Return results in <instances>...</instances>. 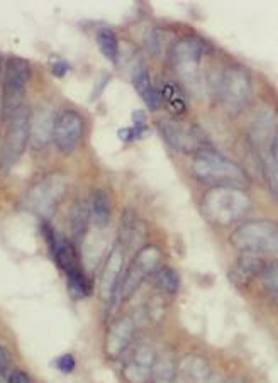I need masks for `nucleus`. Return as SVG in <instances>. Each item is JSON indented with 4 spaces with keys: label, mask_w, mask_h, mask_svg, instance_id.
Here are the masks:
<instances>
[{
    "label": "nucleus",
    "mask_w": 278,
    "mask_h": 383,
    "mask_svg": "<svg viewBox=\"0 0 278 383\" xmlns=\"http://www.w3.org/2000/svg\"><path fill=\"white\" fill-rule=\"evenodd\" d=\"M217 93L224 107L234 112L243 109L251 97V77L248 70L237 65L228 66L217 82Z\"/></svg>",
    "instance_id": "39448f33"
},
{
    "label": "nucleus",
    "mask_w": 278,
    "mask_h": 383,
    "mask_svg": "<svg viewBox=\"0 0 278 383\" xmlns=\"http://www.w3.org/2000/svg\"><path fill=\"white\" fill-rule=\"evenodd\" d=\"M133 84H134V89H136V92L141 96L142 102L146 104V107L149 110H156L160 107L161 96L156 90V87L151 84V78L148 72H146V68L139 66L136 72H134Z\"/></svg>",
    "instance_id": "dca6fc26"
},
{
    "label": "nucleus",
    "mask_w": 278,
    "mask_h": 383,
    "mask_svg": "<svg viewBox=\"0 0 278 383\" xmlns=\"http://www.w3.org/2000/svg\"><path fill=\"white\" fill-rule=\"evenodd\" d=\"M7 126L6 141L2 146L0 167L2 170H10L22 156L24 149L31 137V112L27 107H21L10 117Z\"/></svg>",
    "instance_id": "423d86ee"
},
{
    "label": "nucleus",
    "mask_w": 278,
    "mask_h": 383,
    "mask_svg": "<svg viewBox=\"0 0 278 383\" xmlns=\"http://www.w3.org/2000/svg\"><path fill=\"white\" fill-rule=\"evenodd\" d=\"M31 78V65L24 58L12 57L6 63V80H3V121H9L19 109L24 107L22 97L27 82Z\"/></svg>",
    "instance_id": "20e7f679"
},
{
    "label": "nucleus",
    "mask_w": 278,
    "mask_h": 383,
    "mask_svg": "<svg viewBox=\"0 0 278 383\" xmlns=\"http://www.w3.org/2000/svg\"><path fill=\"white\" fill-rule=\"evenodd\" d=\"M265 264H267V263L261 260V256L248 255V253H243V256H241L240 262H237L236 276H241V278H244V280L253 278V276L261 275Z\"/></svg>",
    "instance_id": "a211bd4d"
},
{
    "label": "nucleus",
    "mask_w": 278,
    "mask_h": 383,
    "mask_svg": "<svg viewBox=\"0 0 278 383\" xmlns=\"http://www.w3.org/2000/svg\"><path fill=\"white\" fill-rule=\"evenodd\" d=\"M54 119H57V116H53V110L47 107L39 109L34 119H31V140L38 149L45 148L50 140H53Z\"/></svg>",
    "instance_id": "4468645a"
},
{
    "label": "nucleus",
    "mask_w": 278,
    "mask_h": 383,
    "mask_svg": "<svg viewBox=\"0 0 278 383\" xmlns=\"http://www.w3.org/2000/svg\"><path fill=\"white\" fill-rule=\"evenodd\" d=\"M265 167L277 170L278 172V131L273 136L272 144H270V160L265 163Z\"/></svg>",
    "instance_id": "cd10ccee"
},
{
    "label": "nucleus",
    "mask_w": 278,
    "mask_h": 383,
    "mask_svg": "<svg viewBox=\"0 0 278 383\" xmlns=\"http://www.w3.org/2000/svg\"><path fill=\"white\" fill-rule=\"evenodd\" d=\"M175 375H177V365L173 363L172 358H156L153 366V378L156 383H172L175 380Z\"/></svg>",
    "instance_id": "4be33fe9"
},
{
    "label": "nucleus",
    "mask_w": 278,
    "mask_h": 383,
    "mask_svg": "<svg viewBox=\"0 0 278 383\" xmlns=\"http://www.w3.org/2000/svg\"><path fill=\"white\" fill-rule=\"evenodd\" d=\"M83 129H85V122L83 117L77 110H63L54 119L53 129V140L54 143L63 153L75 151L77 146L80 144L83 137Z\"/></svg>",
    "instance_id": "1a4fd4ad"
},
{
    "label": "nucleus",
    "mask_w": 278,
    "mask_h": 383,
    "mask_svg": "<svg viewBox=\"0 0 278 383\" xmlns=\"http://www.w3.org/2000/svg\"><path fill=\"white\" fill-rule=\"evenodd\" d=\"M156 361L154 351L149 346H139L124 365V375L128 383H148L153 375V366Z\"/></svg>",
    "instance_id": "9b49d317"
},
{
    "label": "nucleus",
    "mask_w": 278,
    "mask_h": 383,
    "mask_svg": "<svg viewBox=\"0 0 278 383\" xmlns=\"http://www.w3.org/2000/svg\"><path fill=\"white\" fill-rule=\"evenodd\" d=\"M202 54H204V45L200 39L186 36L175 43L170 51V60H172L173 68L184 80L192 82L198 75Z\"/></svg>",
    "instance_id": "6e6552de"
},
{
    "label": "nucleus",
    "mask_w": 278,
    "mask_h": 383,
    "mask_svg": "<svg viewBox=\"0 0 278 383\" xmlns=\"http://www.w3.org/2000/svg\"><path fill=\"white\" fill-rule=\"evenodd\" d=\"M231 244L248 255L278 253V226L272 220H251L241 224L231 234Z\"/></svg>",
    "instance_id": "7ed1b4c3"
},
{
    "label": "nucleus",
    "mask_w": 278,
    "mask_h": 383,
    "mask_svg": "<svg viewBox=\"0 0 278 383\" xmlns=\"http://www.w3.org/2000/svg\"><path fill=\"white\" fill-rule=\"evenodd\" d=\"M228 383H244V382L240 380V378H233V380H229Z\"/></svg>",
    "instance_id": "473e14b6"
},
{
    "label": "nucleus",
    "mask_w": 278,
    "mask_h": 383,
    "mask_svg": "<svg viewBox=\"0 0 278 383\" xmlns=\"http://www.w3.org/2000/svg\"><path fill=\"white\" fill-rule=\"evenodd\" d=\"M66 183L61 177L53 175L47 177L41 183H38L33 190L29 192V205L41 216H51L59 199L65 193Z\"/></svg>",
    "instance_id": "9d476101"
},
{
    "label": "nucleus",
    "mask_w": 278,
    "mask_h": 383,
    "mask_svg": "<svg viewBox=\"0 0 278 383\" xmlns=\"http://www.w3.org/2000/svg\"><path fill=\"white\" fill-rule=\"evenodd\" d=\"M249 197L237 187H214L200 202L202 214L216 226H231L249 211Z\"/></svg>",
    "instance_id": "f257e3e1"
},
{
    "label": "nucleus",
    "mask_w": 278,
    "mask_h": 383,
    "mask_svg": "<svg viewBox=\"0 0 278 383\" xmlns=\"http://www.w3.org/2000/svg\"><path fill=\"white\" fill-rule=\"evenodd\" d=\"M68 70L70 65L63 60V58H54V60L51 61V72H53L54 77H65Z\"/></svg>",
    "instance_id": "c756f323"
},
{
    "label": "nucleus",
    "mask_w": 278,
    "mask_h": 383,
    "mask_svg": "<svg viewBox=\"0 0 278 383\" xmlns=\"http://www.w3.org/2000/svg\"><path fill=\"white\" fill-rule=\"evenodd\" d=\"M87 223H89V207H87V204L78 202L73 207L70 219L71 232H73V238L77 241H80L83 238V234H85Z\"/></svg>",
    "instance_id": "412c9836"
},
{
    "label": "nucleus",
    "mask_w": 278,
    "mask_h": 383,
    "mask_svg": "<svg viewBox=\"0 0 278 383\" xmlns=\"http://www.w3.org/2000/svg\"><path fill=\"white\" fill-rule=\"evenodd\" d=\"M146 46L153 54H161L163 50V34L160 29H151L146 36Z\"/></svg>",
    "instance_id": "bb28decb"
},
{
    "label": "nucleus",
    "mask_w": 278,
    "mask_h": 383,
    "mask_svg": "<svg viewBox=\"0 0 278 383\" xmlns=\"http://www.w3.org/2000/svg\"><path fill=\"white\" fill-rule=\"evenodd\" d=\"M154 283L165 294H177L180 288V276L170 266H160L154 271Z\"/></svg>",
    "instance_id": "6ab92c4d"
},
{
    "label": "nucleus",
    "mask_w": 278,
    "mask_h": 383,
    "mask_svg": "<svg viewBox=\"0 0 278 383\" xmlns=\"http://www.w3.org/2000/svg\"><path fill=\"white\" fill-rule=\"evenodd\" d=\"M122 251L121 248H116L110 253L109 260H107L104 271H102V280H101V294L105 300H112L116 295L119 280H121V271H122Z\"/></svg>",
    "instance_id": "ddd939ff"
},
{
    "label": "nucleus",
    "mask_w": 278,
    "mask_h": 383,
    "mask_svg": "<svg viewBox=\"0 0 278 383\" xmlns=\"http://www.w3.org/2000/svg\"><path fill=\"white\" fill-rule=\"evenodd\" d=\"M57 366L61 373H71L75 370V358L73 354H63L57 359Z\"/></svg>",
    "instance_id": "c85d7f7f"
},
{
    "label": "nucleus",
    "mask_w": 278,
    "mask_h": 383,
    "mask_svg": "<svg viewBox=\"0 0 278 383\" xmlns=\"http://www.w3.org/2000/svg\"><path fill=\"white\" fill-rule=\"evenodd\" d=\"M182 368H184V373L190 378V380L204 382L209 378V365L204 361V359L197 356H190L189 359H185Z\"/></svg>",
    "instance_id": "5701e85b"
},
{
    "label": "nucleus",
    "mask_w": 278,
    "mask_h": 383,
    "mask_svg": "<svg viewBox=\"0 0 278 383\" xmlns=\"http://www.w3.org/2000/svg\"><path fill=\"white\" fill-rule=\"evenodd\" d=\"M7 383H33V382H31V377L26 373V371L14 370L9 375V380H7Z\"/></svg>",
    "instance_id": "7c9ffc66"
},
{
    "label": "nucleus",
    "mask_w": 278,
    "mask_h": 383,
    "mask_svg": "<svg viewBox=\"0 0 278 383\" xmlns=\"http://www.w3.org/2000/svg\"><path fill=\"white\" fill-rule=\"evenodd\" d=\"M160 131L163 134V140L166 141L173 149L182 153H192L197 149V136L193 129L185 128L180 122L172 119L160 121Z\"/></svg>",
    "instance_id": "f8f14e48"
},
{
    "label": "nucleus",
    "mask_w": 278,
    "mask_h": 383,
    "mask_svg": "<svg viewBox=\"0 0 278 383\" xmlns=\"http://www.w3.org/2000/svg\"><path fill=\"white\" fill-rule=\"evenodd\" d=\"M193 175L216 187H243L248 183L244 170L229 158L210 149L198 151L193 158Z\"/></svg>",
    "instance_id": "f03ea898"
},
{
    "label": "nucleus",
    "mask_w": 278,
    "mask_h": 383,
    "mask_svg": "<svg viewBox=\"0 0 278 383\" xmlns=\"http://www.w3.org/2000/svg\"><path fill=\"white\" fill-rule=\"evenodd\" d=\"M68 285H70L71 295H73L75 299H82L90 294V285L89 282H87L85 275L82 273L80 268L68 273Z\"/></svg>",
    "instance_id": "b1692460"
},
{
    "label": "nucleus",
    "mask_w": 278,
    "mask_h": 383,
    "mask_svg": "<svg viewBox=\"0 0 278 383\" xmlns=\"http://www.w3.org/2000/svg\"><path fill=\"white\" fill-rule=\"evenodd\" d=\"M10 359H9V353H7L3 347H0V373H3V371L7 370V366H9Z\"/></svg>",
    "instance_id": "2f4dec72"
},
{
    "label": "nucleus",
    "mask_w": 278,
    "mask_h": 383,
    "mask_svg": "<svg viewBox=\"0 0 278 383\" xmlns=\"http://www.w3.org/2000/svg\"><path fill=\"white\" fill-rule=\"evenodd\" d=\"M92 219L98 227H104L109 224L110 220V212H112V205H110L109 195L104 190H97L94 193L92 199Z\"/></svg>",
    "instance_id": "f3484780"
},
{
    "label": "nucleus",
    "mask_w": 278,
    "mask_h": 383,
    "mask_svg": "<svg viewBox=\"0 0 278 383\" xmlns=\"http://www.w3.org/2000/svg\"><path fill=\"white\" fill-rule=\"evenodd\" d=\"M261 280L268 292L278 295V262H272L265 264L263 271H261Z\"/></svg>",
    "instance_id": "393cba45"
},
{
    "label": "nucleus",
    "mask_w": 278,
    "mask_h": 383,
    "mask_svg": "<svg viewBox=\"0 0 278 383\" xmlns=\"http://www.w3.org/2000/svg\"><path fill=\"white\" fill-rule=\"evenodd\" d=\"M161 98H168V104H170V107L177 110V112H184L185 110V100H184V97L182 96H178L177 93V89H175L173 85H166V90H165V93H160Z\"/></svg>",
    "instance_id": "a878e982"
},
{
    "label": "nucleus",
    "mask_w": 278,
    "mask_h": 383,
    "mask_svg": "<svg viewBox=\"0 0 278 383\" xmlns=\"http://www.w3.org/2000/svg\"><path fill=\"white\" fill-rule=\"evenodd\" d=\"M97 43L98 48H101L102 54L109 61H116L119 57V41L116 33L112 29H107V27H102L97 33Z\"/></svg>",
    "instance_id": "aec40b11"
},
{
    "label": "nucleus",
    "mask_w": 278,
    "mask_h": 383,
    "mask_svg": "<svg viewBox=\"0 0 278 383\" xmlns=\"http://www.w3.org/2000/svg\"><path fill=\"white\" fill-rule=\"evenodd\" d=\"M161 262V253L156 246H146L138 253L136 260L129 266V270L126 271L122 282H119L117 292L114 295L112 300H116L117 295H121L122 299H129L134 292L138 290L139 285L145 282V278L160 268Z\"/></svg>",
    "instance_id": "0eeeda50"
},
{
    "label": "nucleus",
    "mask_w": 278,
    "mask_h": 383,
    "mask_svg": "<svg viewBox=\"0 0 278 383\" xmlns=\"http://www.w3.org/2000/svg\"><path fill=\"white\" fill-rule=\"evenodd\" d=\"M134 336V322L129 317L119 319V321L110 327L109 339H107V346H109L110 356H119L128 350L129 343L133 341Z\"/></svg>",
    "instance_id": "2eb2a0df"
}]
</instances>
